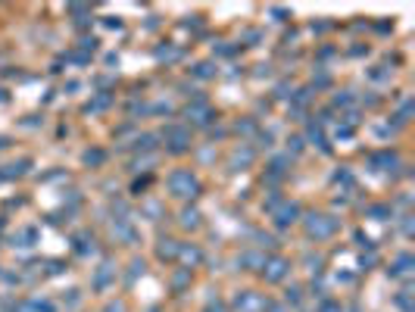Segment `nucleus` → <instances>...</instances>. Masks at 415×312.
Segmentation results:
<instances>
[{"label": "nucleus", "instance_id": "3", "mask_svg": "<svg viewBox=\"0 0 415 312\" xmlns=\"http://www.w3.org/2000/svg\"><path fill=\"white\" fill-rule=\"evenodd\" d=\"M169 141H172V150H175V153H181V150H188L191 135L185 131V128H169Z\"/></svg>", "mask_w": 415, "mask_h": 312}, {"label": "nucleus", "instance_id": "2", "mask_svg": "<svg viewBox=\"0 0 415 312\" xmlns=\"http://www.w3.org/2000/svg\"><path fill=\"white\" fill-rule=\"evenodd\" d=\"M306 228H309L312 237H328V234L337 231V222L328 218V215H309V218H306Z\"/></svg>", "mask_w": 415, "mask_h": 312}, {"label": "nucleus", "instance_id": "4", "mask_svg": "<svg viewBox=\"0 0 415 312\" xmlns=\"http://www.w3.org/2000/svg\"><path fill=\"white\" fill-rule=\"evenodd\" d=\"M284 272H287V262H284V259H272V262H268L265 278H268V281H281V278H284Z\"/></svg>", "mask_w": 415, "mask_h": 312}, {"label": "nucleus", "instance_id": "5", "mask_svg": "<svg viewBox=\"0 0 415 312\" xmlns=\"http://www.w3.org/2000/svg\"><path fill=\"white\" fill-rule=\"evenodd\" d=\"M234 166H250V162H253V150H247V147H244V153L241 150H234Z\"/></svg>", "mask_w": 415, "mask_h": 312}, {"label": "nucleus", "instance_id": "10", "mask_svg": "<svg viewBox=\"0 0 415 312\" xmlns=\"http://www.w3.org/2000/svg\"><path fill=\"white\" fill-rule=\"evenodd\" d=\"M84 162H103V153H97V150L94 153H84Z\"/></svg>", "mask_w": 415, "mask_h": 312}, {"label": "nucleus", "instance_id": "7", "mask_svg": "<svg viewBox=\"0 0 415 312\" xmlns=\"http://www.w3.org/2000/svg\"><path fill=\"white\" fill-rule=\"evenodd\" d=\"M188 116H194V122H209L206 116H209V109L203 106V103H197L194 109H188Z\"/></svg>", "mask_w": 415, "mask_h": 312}, {"label": "nucleus", "instance_id": "11", "mask_svg": "<svg viewBox=\"0 0 415 312\" xmlns=\"http://www.w3.org/2000/svg\"><path fill=\"white\" fill-rule=\"evenodd\" d=\"M106 312H122V306H110V309H106Z\"/></svg>", "mask_w": 415, "mask_h": 312}, {"label": "nucleus", "instance_id": "6", "mask_svg": "<svg viewBox=\"0 0 415 312\" xmlns=\"http://www.w3.org/2000/svg\"><path fill=\"white\" fill-rule=\"evenodd\" d=\"M297 212H300V209H297L294 203H291V206H284V209L278 212V225H287V222H294V215H297Z\"/></svg>", "mask_w": 415, "mask_h": 312}, {"label": "nucleus", "instance_id": "1", "mask_svg": "<svg viewBox=\"0 0 415 312\" xmlns=\"http://www.w3.org/2000/svg\"><path fill=\"white\" fill-rule=\"evenodd\" d=\"M169 191L175 197H197V191H200V181H197V175L191 169H175L169 175Z\"/></svg>", "mask_w": 415, "mask_h": 312}, {"label": "nucleus", "instance_id": "9", "mask_svg": "<svg viewBox=\"0 0 415 312\" xmlns=\"http://www.w3.org/2000/svg\"><path fill=\"white\" fill-rule=\"evenodd\" d=\"M197 218H200V215H197V212H191V209H188V212H185V218H181V222H185L188 228H194V225H197Z\"/></svg>", "mask_w": 415, "mask_h": 312}, {"label": "nucleus", "instance_id": "8", "mask_svg": "<svg viewBox=\"0 0 415 312\" xmlns=\"http://www.w3.org/2000/svg\"><path fill=\"white\" fill-rule=\"evenodd\" d=\"M194 75H197V78H209V75H215V72H212V66H209V63H200V66L194 69Z\"/></svg>", "mask_w": 415, "mask_h": 312}]
</instances>
